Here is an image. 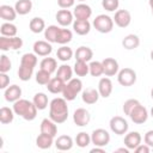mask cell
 <instances>
[{
  "label": "cell",
  "mask_w": 153,
  "mask_h": 153,
  "mask_svg": "<svg viewBox=\"0 0 153 153\" xmlns=\"http://www.w3.org/2000/svg\"><path fill=\"white\" fill-rule=\"evenodd\" d=\"M49 117L57 124L63 123L68 118V105L63 97L54 98L49 103Z\"/></svg>",
  "instance_id": "6da1fadb"
},
{
  "label": "cell",
  "mask_w": 153,
  "mask_h": 153,
  "mask_svg": "<svg viewBox=\"0 0 153 153\" xmlns=\"http://www.w3.org/2000/svg\"><path fill=\"white\" fill-rule=\"evenodd\" d=\"M13 111L16 115L20 116L25 121H33L37 116L38 109L33 104V102H30L27 99H18L13 103Z\"/></svg>",
  "instance_id": "7a4b0ae2"
},
{
  "label": "cell",
  "mask_w": 153,
  "mask_h": 153,
  "mask_svg": "<svg viewBox=\"0 0 153 153\" xmlns=\"http://www.w3.org/2000/svg\"><path fill=\"white\" fill-rule=\"evenodd\" d=\"M82 91V81L79 78H72L66 82L65 88L62 91V96L67 102H72L76 98V96Z\"/></svg>",
  "instance_id": "3957f363"
},
{
  "label": "cell",
  "mask_w": 153,
  "mask_h": 153,
  "mask_svg": "<svg viewBox=\"0 0 153 153\" xmlns=\"http://www.w3.org/2000/svg\"><path fill=\"white\" fill-rule=\"evenodd\" d=\"M114 19L108 16V14H98L93 22H92V25L93 27L100 32V33H109L112 31L114 29Z\"/></svg>",
  "instance_id": "277c9868"
},
{
  "label": "cell",
  "mask_w": 153,
  "mask_h": 153,
  "mask_svg": "<svg viewBox=\"0 0 153 153\" xmlns=\"http://www.w3.org/2000/svg\"><path fill=\"white\" fill-rule=\"evenodd\" d=\"M117 81L121 86L129 87L136 82V72L133 68L124 67L117 73Z\"/></svg>",
  "instance_id": "5b68a950"
},
{
  "label": "cell",
  "mask_w": 153,
  "mask_h": 153,
  "mask_svg": "<svg viewBox=\"0 0 153 153\" xmlns=\"http://www.w3.org/2000/svg\"><path fill=\"white\" fill-rule=\"evenodd\" d=\"M110 129L112 133H115L116 135H124L128 133L129 129V124L127 122V120L122 116H114L110 118L109 122Z\"/></svg>",
  "instance_id": "8992f818"
},
{
  "label": "cell",
  "mask_w": 153,
  "mask_h": 153,
  "mask_svg": "<svg viewBox=\"0 0 153 153\" xmlns=\"http://www.w3.org/2000/svg\"><path fill=\"white\" fill-rule=\"evenodd\" d=\"M23 47V39L18 36L14 37H0V50L8 51V50H18Z\"/></svg>",
  "instance_id": "52a82bcc"
},
{
  "label": "cell",
  "mask_w": 153,
  "mask_h": 153,
  "mask_svg": "<svg viewBox=\"0 0 153 153\" xmlns=\"http://www.w3.org/2000/svg\"><path fill=\"white\" fill-rule=\"evenodd\" d=\"M110 134L108 130L103 129V128H98V129H94L91 134V142L94 145V146H98V147H105L109 145L110 142Z\"/></svg>",
  "instance_id": "ba28073f"
},
{
  "label": "cell",
  "mask_w": 153,
  "mask_h": 153,
  "mask_svg": "<svg viewBox=\"0 0 153 153\" xmlns=\"http://www.w3.org/2000/svg\"><path fill=\"white\" fill-rule=\"evenodd\" d=\"M148 116H149L148 110H147L141 103H139V104L130 111V114H129L130 120H131L135 124H143V123L148 120Z\"/></svg>",
  "instance_id": "9c48e42d"
},
{
  "label": "cell",
  "mask_w": 153,
  "mask_h": 153,
  "mask_svg": "<svg viewBox=\"0 0 153 153\" xmlns=\"http://www.w3.org/2000/svg\"><path fill=\"white\" fill-rule=\"evenodd\" d=\"M91 121V115L85 108H78L73 112V122L78 127H86Z\"/></svg>",
  "instance_id": "30bf717a"
},
{
  "label": "cell",
  "mask_w": 153,
  "mask_h": 153,
  "mask_svg": "<svg viewBox=\"0 0 153 153\" xmlns=\"http://www.w3.org/2000/svg\"><path fill=\"white\" fill-rule=\"evenodd\" d=\"M114 23L118 26V27H127L130 25L131 23V14L128 10H117L115 12V17L112 18Z\"/></svg>",
  "instance_id": "8fae6325"
},
{
  "label": "cell",
  "mask_w": 153,
  "mask_h": 153,
  "mask_svg": "<svg viewBox=\"0 0 153 153\" xmlns=\"http://www.w3.org/2000/svg\"><path fill=\"white\" fill-rule=\"evenodd\" d=\"M55 18H56V22L60 26L62 27H67L68 25L73 24L74 22V14L73 12H71L69 10H66V8H61L56 12L55 14Z\"/></svg>",
  "instance_id": "7c38bea8"
},
{
  "label": "cell",
  "mask_w": 153,
  "mask_h": 153,
  "mask_svg": "<svg viewBox=\"0 0 153 153\" xmlns=\"http://www.w3.org/2000/svg\"><path fill=\"white\" fill-rule=\"evenodd\" d=\"M73 14L75 19H81V20H88L92 16V8L84 2L78 4L74 10H73Z\"/></svg>",
  "instance_id": "4fadbf2b"
},
{
  "label": "cell",
  "mask_w": 153,
  "mask_h": 153,
  "mask_svg": "<svg viewBox=\"0 0 153 153\" xmlns=\"http://www.w3.org/2000/svg\"><path fill=\"white\" fill-rule=\"evenodd\" d=\"M33 53L37 55V56H49L53 51V47H51V43L48 42V41H36L33 43Z\"/></svg>",
  "instance_id": "5bb4252c"
},
{
  "label": "cell",
  "mask_w": 153,
  "mask_h": 153,
  "mask_svg": "<svg viewBox=\"0 0 153 153\" xmlns=\"http://www.w3.org/2000/svg\"><path fill=\"white\" fill-rule=\"evenodd\" d=\"M102 63L104 67V75H106V76H114L120 71L118 62L114 57H105L102 61Z\"/></svg>",
  "instance_id": "9a60e30c"
},
{
  "label": "cell",
  "mask_w": 153,
  "mask_h": 153,
  "mask_svg": "<svg viewBox=\"0 0 153 153\" xmlns=\"http://www.w3.org/2000/svg\"><path fill=\"white\" fill-rule=\"evenodd\" d=\"M112 90H114V86H112L111 79L109 76L100 78V80L98 82V92H99L100 97H103V98L110 97L112 93Z\"/></svg>",
  "instance_id": "2e32d148"
},
{
  "label": "cell",
  "mask_w": 153,
  "mask_h": 153,
  "mask_svg": "<svg viewBox=\"0 0 153 153\" xmlns=\"http://www.w3.org/2000/svg\"><path fill=\"white\" fill-rule=\"evenodd\" d=\"M142 141V136L139 131H129L124 136V146L129 149H135Z\"/></svg>",
  "instance_id": "e0dca14e"
},
{
  "label": "cell",
  "mask_w": 153,
  "mask_h": 153,
  "mask_svg": "<svg viewBox=\"0 0 153 153\" xmlns=\"http://www.w3.org/2000/svg\"><path fill=\"white\" fill-rule=\"evenodd\" d=\"M4 97H5V100L6 102H10V103L17 102L22 97V88H20V86H18L16 84L10 85L7 88H5Z\"/></svg>",
  "instance_id": "ac0fdd59"
},
{
  "label": "cell",
  "mask_w": 153,
  "mask_h": 153,
  "mask_svg": "<svg viewBox=\"0 0 153 153\" xmlns=\"http://www.w3.org/2000/svg\"><path fill=\"white\" fill-rule=\"evenodd\" d=\"M57 123H55L50 117L49 118H43L42 122H41V133H44V134H48L53 137H55L57 135Z\"/></svg>",
  "instance_id": "d6986e66"
},
{
  "label": "cell",
  "mask_w": 153,
  "mask_h": 153,
  "mask_svg": "<svg viewBox=\"0 0 153 153\" xmlns=\"http://www.w3.org/2000/svg\"><path fill=\"white\" fill-rule=\"evenodd\" d=\"M99 97H100V94L98 92V88L96 90V88L88 87V88H86V90H84L81 92V99H82V102L85 104H88V105H92V104L97 103L98 99H99Z\"/></svg>",
  "instance_id": "ffe728a7"
},
{
  "label": "cell",
  "mask_w": 153,
  "mask_h": 153,
  "mask_svg": "<svg viewBox=\"0 0 153 153\" xmlns=\"http://www.w3.org/2000/svg\"><path fill=\"white\" fill-rule=\"evenodd\" d=\"M74 57H75V61L88 62V61H91L92 57H93V50H92L90 47L81 45V47H79V48L74 51Z\"/></svg>",
  "instance_id": "44dd1931"
},
{
  "label": "cell",
  "mask_w": 153,
  "mask_h": 153,
  "mask_svg": "<svg viewBox=\"0 0 153 153\" xmlns=\"http://www.w3.org/2000/svg\"><path fill=\"white\" fill-rule=\"evenodd\" d=\"M54 145H55L56 149L65 152V151L72 149V147H73V145H74V141H73V139H72L69 135H60V136L55 140Z\"/></svg>",
  "instance_id": "7402d4cb"
},
{
  "label": "cell",
  "mask_w": 153,
  "mask_h": 153,
  "mask_svg": "<svg viewBox=\"0 0 153 153\" xmlns=\"http://www.w3.org/2000/svg\"><path fill=\"white\" fill-rule=\"evenodd\" d=\"M72 25H73V31L80 36H85L91 31V23L88 20L74 19Z\"/></svg>",
  "instance_id": "603a6c76"
},
{
  "label": "cell",
  "mask_w": 153,
  "mask_h": 153,
  "mask_svg": "<svg viewBox=\"0 0 153 153\" xmlns=\"http://www.w3.org/2000/svg\"><path fill=\"white\" fill-rule=\"evenodd\" d=\"M65 85H66V82L62 79H60L59 76H55V78L50 79V81L47 85V88L50 93L59 94V93H62V91L65 88Z\"/></svg>",
  "instance_id": "cb8c5ba5"
},
{
  "label": "cell",
  "mask_w": 153,
  "mask_h": 153,
  "mask_svg": "<svg viewBox=\"0 0 153 153\" xmlns=\"http://www.w3.org/2000/svg\"><path fill=\"white\" fill-rule=\"evenodd\" d=\"M17 11L14 7L10 5H1L0 6V17L5 22H13L17 18Z\"/></svg>",
  "instance_id": "d4e9b609"
},
{
  "label": "cell",
  "mask_w": 153,
  "mask_h": 153,
  "mask_svg": "<svg viewBox=\"0 0 153 153\" xmlns=\"http://www.w3.org/2000/svg\"><path fill=\"white\" fill-rule=\"evenodd\" d=\"M37 62H38V60H37V55L35 53H26L22 56L19 66L29 68V69H35V67L37 66Z\"/></svg>",
  "instance_id": "484cf974"
},
{
  "label": "cell",
  "mask_w": 153,
  "mask_h": 153,
  "mask_svg": "<svg viewBox=\"0 0 153 153\" xmlns=\"http://www.w3.org/2000/svg\"><path fill=\"white\" fill-rule=\"evenodd\" d=\"M122 45H123V48L127 49V50L136 49V48L140 45V38H139L137 35L129 33V35H127V36L122 39Z\"/></svg>",
  "instance_id": "4316f807"
},
{
  "label": "cell",
  "mask_w": 153,
  "mask_h": 153,
  "mask_svg": "<svg viewBox=\"0 0 153 153\" xmlns=\"http://www.w3.org/2000/svg\"><path fill=\"white\" fill-rule=\"evenodd\" d=\"M53 143H54V137L48 134L41 133L36 137V146L41 149H49L53 146Z\"/></svg>",
  "instance_id": "83f0119b"
},
{
  "label": "cell",
  "mask_w": 153,
  "mask_h": 153,
  "mask_svg": "<svg viewBox=\"0 0 153 153\" xmlns=\"http://www.w3.org/2000/svg\"><path fill=\"white\" fill-rule=\"evenodd\" d=\"M14 8L19 16H25L31 12L32 10V1L31 0H17L14 4Z\"/></svg>",
  "instance_id": "f1b7e54d"
},
{
  "label": "cell",
  "mask_w": 153,
  "mask_h": 153,
  "mask_svg": "<svg viewBox=\"0 0 153 153\" xmlns=\"http://www.w3.org/2000/svg\"><path fill=\"white\" fill-rule=\"evenodd\" d=\"M29 29L33 33H41L45 30V22L41 17H35L29 23Z\"/></svg>",
  "instance_id": "f546056e"
},
{
  "label": "cell",
  "mask_w": 153,
  "mask_h": 153,
  "mask_svg": "<svg viewBox=\"0 0 153 153\" xmlns=\"http://www.w3.org/2000/svg\"><path fill=\"white\" fill-rule=\"evenodd\" d=\"M73 68L69 66V65H61V66H59V68H57V71H56V76H59L60 79H62L65 82H67V81H69L71 79H72V76H73Z\"/></svg>",
  "instance_id": "4dcf8cb0"
},
{
  "label": "cell",
  "mask_w": 153,
  "mask_h": 153,
  "mask_svg": "<svg viewBox=\"0 0 153 153\" xmlns=\"http://www.w3.org/2000/svg\"><path fill=\"white\" fill-rule=\"evenodd\" d=\"M73 38V32L67 29V27H60V31L57 33L56 37V43L61 44V45H66L67 43H69Z\"/></svg>",
  "instance_id": "1f68e13d"
},
{
  "label": "cell",
  "mask_w": 153,
  "mask_h": 153,
  "mask_svg": "<svg viewBox=\"0 0 153 153\" xmlns=\"http://www.w3.org/2000/svg\"><path fill=\"white\" fill-rule=\"evenodd\" d=\"M39 67H41V69H44V71L49 72L50 74H53V73L56 72V69H57V61H56V59H54V57H48V56H45V57L39 62Z\"/></svg>",
  "instance_id": "d6a6232c"
},
{
  "label": "cell",
  "mask_w": 153,
  "mask_h": 153,
  "mask_svg": "<svg viewBox=\"0 0 153 153\" xmlns=\"http://www.w3.org/2000/svg\"><path fill=\"white\" fill-rule=\"evenodd\" d=\"M17 32H18V29H17V26L12 22H5L0 26V33H1V36L14 37V36H17Z\"/></svg>",
  "instance_id": "836d02e7"
},
{
  "label": "cell",
  "mask_w": 153,
  "mask_h": 153,
  "mask_svg": "<svg viewBox=\"0 0 153 153\" xmlns=\"http://www.w3.org/2000/svg\"><path fill=\"white\" fill-rule=\"evenodd\" d=\"M73 55H74V53H73L72 48H69L68 45H61V47L57 49V51H56V57H57V60H60V61H62V62L69 61V60L73 57Z\"/></svg>",
  "instance_id": "e575fe53"
},
{
  "label": "cell",
  "mask_w": 153,
  "mask_h": 153,
  "mask_svg": "<svg viewBox=\"0 0 153 153\" xmlns=\"http://www.w3.org/2000/svg\"><path fill=\"white\" fill-rule=\"evenodd\" d=\"M14 111L13 109L8 108V106H2L0 109V122L2 124H10L13 122L14 120Z\"/></svg>",
  "instance_id": "d590c367"
},
{
  "label": "cell",
  "mask_w": 153,
  "mask_h": 153,
  "mask_svg": "<svg viewBox=\"0 0 153 153\" xmlns=\"http://www.w3.org/2000/svg\"><path fill=\"white\" fill-rule=\"evenodd\" d=\"M32 102H33V104L36 105V108H37L38 110H44V109H47L48 103H49L48 96H47L44 92H37V93L33 96Z\"/></svg>",
  "instance_id": "8d00e7d4"
},
{
  "label": "cell",
  "mask_w": 153,
  "mask_h": 153,
  "mask_svg": "<svg viewBox=\"0 0 153 153\" xmlns=\"http://www.w3.org/2000/svg\"><path fill=\"white\" fill-rule=\"evenodd\" d=\"M59 31H60V26H57V25H49L48 27H45V30H44L45 41H48L50 43H56V37H57Z\"/></svg>",
  "instance_id": "74e56055"
},
{
  "label": "cell",
  "mask_w": 153,
  "mask_h": 153,
  "mask_svg": "<svg viewBox=\"0 0 153 153\" xmlns=\"http://www.w3.org/2000/svg\"><path fill=\"white\" fill-rule=\"evenodd\" d=\"M73 71L78 76H86L90 73V66L87 65V62L75 61V63L73 66Z\"/></svg>",
  "instance_id": "f35d334b"
},
{
  "label": "cell",
  "mask_w": 153,
  "mask_h": 153,
  "mask_svg": "<svg viewBox=\"0 0 153 153\" xmlns=\"http://www.w3.org/2000/svg\"><path fill=\"white\" fill-rule=\"evenodd\" d=\"M75 143L80 148H85L91 143V135H88L86 131H80L76 134Z\"/></svg>",
  "instance_id": "ab89813d"
},
{
  "label": "cell",
  "mask_w": 153,
  "mask_h": 153,
  "mask_svg": "<svg viewBox=\"0 0 153 153\" xmlns=\"http://www.w3.org/2000/svg\"><path fill=\"white\" fill-rule=\"evenodd\" d=\"M88 66H90V74L92 76H100L104 74V67L102 61H91Z\"/></svg>",
  "instance_id": "60d3db41"
},
{
  "label": "cell",
  "mask_w": 153,
  "mask_h": 153,
  "mask_svg": "<svg viewBox=\"0 0 153 153\" xmlns=\"http://www.w3.org/2000/svg\"><path fill=\"white\" fill-rule=\"evenodd\" d=\"M35 79H36V82H37V84H39V85H45V86H47L48 82H49L50 79H51V74H50L49 72H47V71L39 68V71L36 73Z\"/></svg>",
  "instance_id": "b9f144b4"
},
{
  "label": "cell",
  "mask_w": 153,
  "mask_h": 153,
  "mask_svg": "<svg viewBox=\"0 0 153 153\" xmlns=\"http://www.w3.org/2000/svg\"><path fill=\"white\" fill-rule=\"evenodd\" d=\"M12 68V62L10 57L5 54H1L0 56V73H7Z\"/></svg>",
  "instance_id": "7bdbcfd3"
},
{
  "label": "cell",
  "mask_w": 153,
  "mask_h": 153,
  "mask_svg": "<svg viewBox=\"0 0 153 153\" xmlns=\"http://www.w3.org/2000/svg\"><path fill=\"white\" fill-rule=\"evenodd\" d=\"M120 1L118 0H102V7L108 12H115L118 10Z\"/></svg>",
  "instance_id": "ee69618b"
},
{
  "label": "cell",
  "mask_w": 153,
  "mask_h": 153,
  "mask_svg": "<svg viewBox=\"0 0 153 153\" xmlns=\"http://www.w3.org/2000/svg\"><path fill=\"white\" fill-rule=\"evenodd\" d=\"M32 74H33V69H29V68L19 66V68H18V76H19V79L22 81H29L31 79Z\"/></svg>",
  "instance_id": "f6af8a7d"
},
{
  "label": "cell",
  "mask_w": 153,
  "mask_h": 153,
  "mask_svg": "<svg viewBox=\"0 0 153 153\" xmlns=\"http://www.w3.org/2000/svg\"><path fill=\"white\" fill-rule=\"evenodd\" d=\"M140 102L137 100V99H134V98H130V99H127L124 103H123V106H122V110H123V112H124V115H127V116H129V114H130V111L139 104Z\"/></svg>",
  "instance_id": "bcb514c9"
},
{
  "label": "cell",
  "mask_w": 153,
  "mask_h": 153,
  "mask_svg": "<svg viewBox=\"0 0 153 153\" xmlns=\"http://www.w3.org/2000/svg\"><path fill=\"white\" fill-rule=\"evenodd\" d=\"M10 86V76L7 73H0V88L5 90Z\"/></svg>",
  "instance_id": "7dc6e473"
},
{
  "label": "cell",
  "mask_w": 153,
  "mask_h": 153,
  "mask_svg": "<svg viewBox=\"0 0 153 153\" xmlns=\"http://www.w3.org/2000/svg\"><path fill=\"white\" fill-rule=\"evenodd\" d=\"M74 4H75V0H57V5H59L60 8L68 10V8L73 7Z\"/></svg>",
  "instance_id": "c3c4849f"
},
{
  "label": "cell",
  "mask_w": 153,
  "mask_h": 153,
  "mask_svg": "<svg viewBox=\"0 0 153 153\" xmlns=\"http://www.w3.org/2000/svg\"><path fill=\"white\" fill-rule=\"evenodd\" d=\"M143 141L146 145H148L151 148H153V130H148L145 136H143Z\"/></svg>",
  "instance_id": "681fc988"
},
{
  "label": "cell",
  "mask_w": 153,
  "mask_h": 153,
  "mask_svg": "<svg viewBox=\"0 0 153 153\" xmlns=\"http://www.w3.org/2000/svg\"><path fill=\"white\" fill-rule=\"evenodd\" d=\"M134 151H135L136 153H149L151 147H149L148 145H146V143H140Z\"/></svg>",
  "instance_id": "f907efd6"
},
{
  "label": "cell",
  "mask_w": 153,
  "mask_h": 153,
  "mask_svg": "<svg viewBox=\"0 0 153 153\" xmlns=\"http://www.w3.org/2000/svg\"><path fill=\"white\" fill-rule=\"evenodd\" d=\"M91 153H105V149H104V147H98V146H94L91 151H90Z\"/></svg>",
  "instance_id": "816d5d0a"
},
{
  "label": "cell",
  "mask_w": 153,
  "mask_h": 153,
  "mask_svg": "<svg viewBox=\"0 0 153 153\" xmlns=\"http://www.w3.org/2000/svg\"><path fill=\"white\" fill-rule=\"evenodd\" d=\"M129 148H127V147H121V148H117L116 149V152H123V153H129Z\"/></svg>",
  "instance_id": "f5cc1de1"
},
{
  "label": "cell",
  "mask_w": 153,
  "mask_h": 153,
  "mask_svg": "<svg viewBox=\"0 0 153 153\" xmlns=\"http://www.w3.org/2000/svg\"><path fill=\"white\" fill-rule=\"evenodd\" d=\"M148 5H149L151 11H152V14H153V0H148Z\"/></svg>",
  "instance_id": "db71d44e"
},
{
  "label": "cell",
  "mask_w": 153,
  "mask_h": 153,
  "mask_svg": "<svg viewBox=\"0 0 153 153\" xmlns=\"http://www.w3.org/2000/svg\"><path fill=\"white\" fill-rule=\"evenodd\" d=\"M152 117H153V106H152V109H151V114H149Z\"/></svg>",
  "instance_id": "11a10c76"
},
{
  "label": "cell",
  "mask_w": 153,
  "mask_h": 153,
  "mask_svg": "<svg viewBox=\"0 0 153 153\" xmlns=\"http://www.w3.org/2000/svg\"><path fill=\"white\" fill-rule=\"evenodd\" d=\"M151 60H152V61H153V50H152V51H151Z\"/></svg>",
  "instance_id": "9f6ffc18"
},
{
  "label": "cell",
  "mask_w": 153,
  "mask_h": 153,
  "mask_svg": "<svg viewBox=\"0 0 153 153\" xmlns=\"http://www.w3.org/2000/svg\"><path fill=\"white\" fill-rule=\"evenodd\" d=\"M151 97H152V99H153V88L151 90Z\"/></svg>",
  "instance_id": "6f0895ef"
},
{
  "label": "cell",
  "mask_w": 153,
  "mask_h": 153,
  "mask_svg": "<svg viewBox=\"0 0 153 153\" xmlns=\"http://www.w3.org/2000/svg\"><path fill=\"white\" fill-rule=\"evenodd\" d=\"M78 1H80V2H84V1H86V0H78Z\"/></svg>",
  "instance_id": "680465c9"
}]
</instances>
